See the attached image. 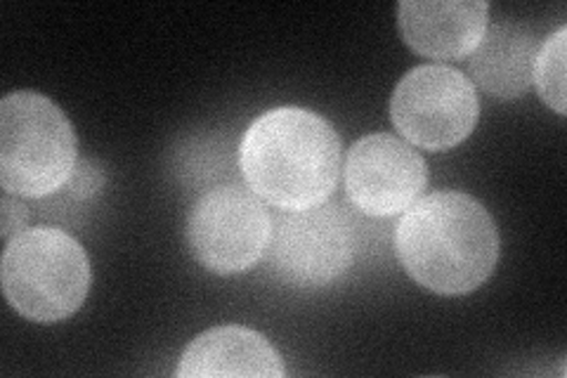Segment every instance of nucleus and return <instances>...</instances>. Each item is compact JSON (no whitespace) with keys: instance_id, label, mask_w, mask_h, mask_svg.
I'll return each instance as SVG.
<instances>
[{"instance_id":"obj_1","label":"nucleus","mask_w":567,"mask_h":378,"mask_svg":"<svg viewBox=\"0 0 567 378\" xmlns=\"http://www.w3.org/2000/svg\"><path fill=\"white\" fill-rule=\"evenodd\" d=\"M395 251L416 284L440 296H464L489 279L499 232L489 211L464 192H433L404 211Z\"/></svg>"},{"instance_id":"obj_2","label":"nucleus","mask_w":567,"mask_h":378,"mask_svg":"<svg viewBox=\"0 0 567 378\" xmlns=\"http://www.w3.org/2000/svg\"><path fill=\"white\" fill-rule=\"evenodd\" d=\"M239 166L248 190L277 211H303L331 200L341 177V137L310 110L279 106L241 137Z\"/></svg>"},{"instance_id":"obj_3","label":"nucleus","mask_w":567,"mask_h":378,"mask_svg":"<svg viewBox=\"0 0 567 378\" xmlns=\"http://www.w3.org/2000/svg\"><path fill=\"white\" fill-rule=\"evenodd\" d=\"M76 133L50 98L20 90L0 102V185L8 194L43 200L76 171Z\"/></svg>"},{"instance_id":"obj_4","label":"nucleus","mask_w":567,"mask_h":378,"mask_svg":"<svg viewBox=\"0 0 567 378\" xmlns=\"http://www.w3.org/2000/svg\"><path fill=\"white\" fill-rule=\"evenodd\" d=\"M0 277L12 310L39 324H55L85 303L91 260L64 229L33 227L8 242Z\"/></svg>"},{"instance_id":"obj_5","label":"nucleus","mask_w":567,"mask_h":378,"mask_svg":"<svg viewBox=\"0 0 567 378\" xmlns=\"http://www.w3.org/2000/svg\"><path fill=\"white\" fill-rule=\"evenodd\" d=\"M481 102L475 85L445 64L412 69L390 98V119L398 133L429 152L461 145L477 125Z\"/></svg>"},{"instance_id":"obj_6","label":"nucleus","mask_w":567,"mask_h":378,"mask_svg":"<svg viewBox=\"0 0 567 378\" xmlns=\"http://www.w3.org/2000/svg\"><path fill=\"white\" fill-rule=\"evenodd\" d=\"M272 215L241 185H218L199 196L187 218L192 256L216 275L246 273L265 256Z\"/></svg>"},{"instance_id":"obj_7","label":"nucleus","mask_w":567,"mask_h":378,"mask_svg":"<svg viewBox=\"0 0 567 378\" xmlns=\"http://www.w3.org/2000/svg\"><path fill=\"white\" fill-rule=\"evenodd\" d=\"M268 254L277 277L287 284L303 289L327 286L352 265V218L333 202L303 211H277Z\"/></svg>"},{"instance_id":"obj_8","label":"nucleus","mask_w":567,"mask_h":378,"mask_svg":"<svg viewBox=\"0 0 567 378\" xmlns=\"http://www.w3.org/2000/svg\"><path fill=\"white\" fill-rule=\"evenodd\" d=\"M343 171L350 204L371 218L404 213L419 200L429 180L423 156L388 133L354 142Z\"/></svg>"},{"instance_id":"obj_9","label":"nucleus","mask_w":567,"mask_h":378,"mask_svg":"<svg viewBox=\"0 0 567 378\" xmlns=\"http://www.w3.org/2000/svg\"><path fill=\"white\" fill-rule=\"evenodd\" d=\"M483 0H406L398 8L404 43L431 60H466L489 27Z\"/></svg>"},{"instance_id":"obj_10","label":"nucleus","mask_w":567,"mask_h":378,"mask_svg":"<svg viewBox=\"0 0 567 378\" xmlns=\"http://www.w3.org/2000/svg\"><path fill=\"white\" fill-rule=\"evenodd\" d=\"M181 378H218V376H287L279 353L262 334L229 324L199 334L185 348L175 371Z\"/></svg>"},{"instance_id":"obj_11","label":"nucleus","mask_w":567,"mask_h":378,"mask_svg":"<svg viewBox=\"0 0 567 378\" xmlns=\"http://www.w3.org/2000/svg\"><path fill=\"white\" fill-rule=\"evenodd\" d=\"M539 43L529 29L513 22H494L468 55V74L485 93L516 100L532 85V69Z\"/></svg>"},{"instance_id":"obj_12","label":"nucleus","mask_w":567,"mask_h":378,"mask_svg":"<svg viewBox=\"0 0 567 378\" xmlns=\"http://www.w3.org/2000/svg\"><path fill=\"white\" fill-rule=\"evenodd\" d=\"M565 41L567 29L560 27L544 41L537 52L535 69H532V81H535L542 100L558 116H565Z\"/></svg>"},{"instance_id":"obj_13","label":"nucleus","mask_w":567,"mask_h":378,"mask_svg":"<svg viewBox=\"0 0 567 378\" xmlns=\"http://www.w3.org/2000/svg\"><path fill=\"white\" fill-rule=\"evenodd\" d=\"M27 218H29V211L24 204H20V200H14V194H3V208H0V234H3L6 244L12 242L17 234L22 232V227L27 225Z\"/></svg>"}]
</instances>
